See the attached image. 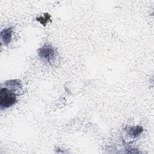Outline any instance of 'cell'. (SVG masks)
<instances>
[{
    "label": "cell",
    "mask_w": 154,
    "mask_h": 154,
    "mask_svg": "<svg viewBox=\"0 0 154 154\" xmlns=\"http://www.w3.org/2000/svg\"><path fill=\"white\" fill-rule=\"evenodd\" d=\"M22 89L19 80L13 79L5 81L1 87L0 106L1 109L12 106L17 102V94Z\"/></svg>",
    "instance_id": "cell-1"
},
{
    "label": "cell",
    "mask_w": 154,
    "mask_h": 154,
    "mask_svg": "<svg viewBox=\"0 0 154 154\" xmlns=\"http://www.w3.org/2000/svg\"><path fill=\"white\" fill-rule=\"evenodd\" d=\"M39 57L45 63L54 66L58 63V55L57 51L50 45H45L38 50Z\"/></svg>",
    "instance_id": "cell-2"
},
{
    "label": "cell",
    "mask_w": 154,
    "mask_h": 154,
    "mask_svg": "<svg viewBox=\"0 0 154 154\" xmlns=\"http://www.w3.org/2000/svg\"><path fill=\"white\" fill-rule=\"evenodd\" d=\"M12 28H8L4 29L1 32V38L4 45L7 46L11 42L12 36Z\"/></svg>",
    "instance_id": "cell-3"
},
{
    "label": "cell",
    "mask_w": 154,
    "mask_h": 154,
    "mask_svg": "<svg viewBox=\"0 0 154 154\" xmlns=\"http://www.w3.org/2000/svg\"><path fill=\"white\" fill-rule=\"evenodd\" d=\"M50 18H51V16L49 15V14L45 13L44 14V17L43 16H40L39 17H37L36 19L37 21H39L43 25L45 26L48 21L50 19Z\"/></svg>",
    "instance_id": "cell-4"
}]
</instances>
